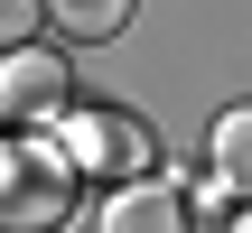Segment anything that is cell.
I'll use <instances>...</instances> for the list:
<instances>
[{"instance_id": "cell-1", "label": "cell", "mask_w": 252, "mask_h": 233, "mask_svg": "<svg viewBox=\"0 0 252 233\" xmlns=\"http://www.w3.org/2000/svg\"><path fill=\"white\" fill-rule=\"evenodd\" d=\"M75 215V168L47 131H9L0 140V233H56Z\"/></svg>"}, {"instance_id": "cell-2", "label": "cell", "mask_w": 252, "mask_h": 233, "mask_svg": "<svg viewBox=\"0 0 252 233\" xmlns=\"http://www.w3.org/2000/svg\"><path fill=\"white\" fill-rule=\"evenodd\" d=\"M65 112V56L56 47H0V121L9 131H47Z\"/></svg>"}, {"instance_id": "cell-3", "label": "cell", "mask_w": 252, "mask_h": 233, "mask_svg": "<svg viewBox=\"0 0 252 233\" xmlns=\"http://www.w3.org/2000/svg\"><path fill=\"white\" fill-rule=\"evenodd\" d=\"M56 149H65L75 177H140V168H150V131H140L131 112H75Z\"/></svg>"}, {"instance_id": "cell-4", "label": "cell", "mask_w": 252, "mask_h": 233, "mask_svg": "<svg viewBox=\"0 0 252 233\" xmlns=\"http://www.w3.org/2000/svg\"><path fill=\"white\" fill-rule=\"evenodd\" d=\"M94 233H187V196H178V187H159L150 168H140V177H112V196H103Z\"/></svg>"}, {"instance_id": "cell-5", "label": "cell", "mask_w": 252, "mask_h": 233, "mask_svg": "<svg viewBox=\"0 0 252 233\" xmlns=\"http://www.w3.org/2000/svg\"><path fill=\"white\" fill-rule=\"evenodd\" d=\"M37 9H47V28H56V37H75V47H94V37H122L140 0H37Z\"/></svg>"}, {"instance_id": "cell-6", "label": "cell", "mask_w": 252, "mask_h": 233, "mask_svg": "<svg viewBox=\"0 0 252 233\" xmlns=\"http://www.w3.org/2000/svg\"><path fill=\"white\" fill-rule=\"evenodd\" d=\"M215 177L224 187H252V112H224L215 121Z\"/></svg>"}, {"instance_id": "cell-7", "label": "cell", "mask_w": 252, "mask_h": 233, "mask_svg": "<svg viewBox=\"0 0 252 233\" xmlns=\"http://www.w3.org/2000/svg\"><path fill=\"white\" fill-rule=\"evenodd\" d=\"M37 28H47L37 0H0V47H19V37H37Z\"/></svg>"}]
</instances>
